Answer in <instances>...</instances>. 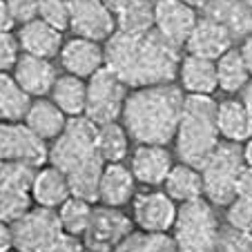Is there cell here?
Returning a JSON list of instances; mask_svg holds the SVG:
<instances>
[{"instance_id":"obj_1","label":"cell","mask_w":252,"mask_h":252,"mask_svg":"<svg viewBox=\"0 0 252 252\" xmlns=\"http://www.w3.org/2000/svg\"><path fill=\"white\" fill-rule=\"evenodd\" d=\"M181 56V49L163 40L157 29L143 33L116 32L105 43V67L129 90L174 83Z\"/></svg>"},{"instance_id":"obj_2","label":"cell","mask_w":252,"mask_h":252,"mask_svg":"<svg viewBox=\"0 0 252 252\" xmlns=\"http://www.w3.org/2000/svg\"><path fill=\"white\" fill-rule=\"evenodd\" d=\"M186 94L179 85H152L129 90L121 123L136 145H167L181 123Z\"/></svg>"},{"instance_id":"obj_3","label":"cell","mask_w":252,"mask_h":252,"mask_svg":"<svg viewBox=\"0 0 252 252\" xmlns=\"http://www.w3.org/2000/svg\"><path fill=\"white\" fill-rule=\"evenodd\" d=\"M217 129V100L212 96H186L181 123L174 136L176 157L181 163L203 167V163L219 148Z\"/></svg>"},{"instance_id":"obj_4","label":"cell","mask_w":252,"mask_h":252,"mask_svg":"<svg viewBox=\"0 0 252 252\" xmlns=\"http://www.w3.org/2000/svg\"><path fill=\"white\" fill-rule=\"evenodd\" d=\"M172 237L179 252H219V221L208 199L179 205Z\"/></svg>"},{"instance_id":"obj_5","label":"cell","mask_w":252,"mask_h":252,"mask_svg":"<svg viewBox=\"0 0 252 252\" xmlns=\"http://www.w3.org/2000/svg\"><path fill=\"white\" fill-rule=\"evenodd\" d=\"M243 167L241 145L221 141L219 148L212 152V157L203 163L201 176H203V199L217 208H228L237 199V181Z\"/></svg>"},{"instance_id":"obj_6","label":"cell","mask_w":252,"mask_h":252,"mask_svg":"<svg viewBox=\"0 0 252 252\" xmlns=\"http://www.w3.org/2000/svg\"><path fill=\"white\" fill-rule=\"evenodd\" d=\"M96 134H98V125L92 123L87 116L69 119L65 132L49 145L47 163L65 174H71L94 158H100L96 152Z\"/></svg>"},{"instance_id":"obj_7","label":"cell","mask_w":252,"mask_h":252,"mask_svg":"<svg viewBox=\"0 0 252 252\" xmlns=\"http://www.w3.org/2000/svg\"><path fill=\"white\" fill-rule=\"evenodd\" d=\"M129 87L107 67L87 78V103L85 116L96 125L121 121Z\"/></svg>"},{"instance_id":"obj_8","label":"cell","mask_w":252,"mask_h":252,"mask_svg":"<svg viewBox=\"0 0 252 252\" xmlns=\"http://www.w3.org/2000/svg\"><path fill=\"white\" fill-rule=\"evenodd\" d=\"M0 161L38 170L49 161V145L36 136L25 121L0 123Z\"/></svg>"},{"instance_id":"obj_9","label":"cell","mask_w":252,"mask_h":252,"mask_svg":"<svg viewBox=\"0 0 252 252\" xmlns=\"http://www.w3.org/2000/svg\"><path fill=\"white\" fill-rule=\"evenodd\" d=\"M61 234L63 230L56 210L38 208V205H33L11 223L14 250L18 252H45Z\"/></svg>"},{"instance_id":"obj_10","label":"cell","mask_w":252,"mask_h":252,"mask_svg":"<svg viewBox=\"0 0 252 252\" xmlns=\"http://www.w3.org/2000/svg\"><path fill=\"white\" fill-rule=\"evenodd\" d=\"M32 167L0 161V221L14 223L27 210L33 208L32 201Z\"/></svg>"},{"instance_id":"obj_11","label":"cell","mask_w":252,"mask_h":252,"mask_svg":"<svg viewBox=\"0 0 252 252\" xmlns=\"http://www.w3.org/2000/svg\"><path fill=\"white\" fill-rule=\"evenodd\" d=\"M69 29L78 38L107 43L119 32L116 11L105 0H69Z\"/></svg>"},{"instance_id":"obj_12","label":"cell","mask_w":252,"mask_h":252,"mask_svg":"<svg viewBox=\"0 0 252 252\" xmlns=\"http://www.w3.org/2000/svg\"><path fill=\"white\" fill-rule=\"evenodd\" d=\"M134 230L132 217L116 208H94V217L87 234L83 237L87 250L94 252H114L116 246Z\"/></svg>"},{"instance_id":"obj_13","label":"cell","mask_w":252,"mask_h":252,"mask_svg":"<svg viewBox=\"0 0 252 252\" xmlns=\"http://www.w3.org/2000/svg\"><path fill=\"white\" fill-rule=\"evenodd\" d=\"M179 203L163 190H148L132 201V221L143 232H172Z\"/></svg>"},{"instance_id":"obj_14","label":"cell","mask_w":252,"mask_h":252,"mask_svg":"<svg viewBox=\"0 0 252 252\" xmlns=\"http://www.w3.org/2000/svg\"><path fill=\"white\" fill-rule=\"evenodd\" d=\"M196 23H199L196 9L188 7L181 0H154V29L172 47H186Z\"/></svg>"},{"instance_id":"obj_15","label":"cell","mask_w":252,"mask_h":252,"mask_svg":"<svg viewBox=\"0 0 252 252\" xmlns=\"http://www.w3.org/2000/svg\"><path fill=\"white\" fill-rule=\"evenodd\" d=\"M172 165L174 158L167 145H134V150L129 152V170L134 179L150 190L165 183Z\"/></svg>"},{"instance_id":"obj_16","label":"cell","mask_w":252,"mask_h":252,"mask_svg":"<svg viewBox=\"0 0 252 252\" xmlns=\"http://www.w3.org/2000/svg\"><path fill=\"white\" fill-rule=\"evenodd\" d=\"M58 58H61L65 74L87 81L100 69H105V45L74 36V38L65 40Z\"/></svg>"},{"instance_id":"obj_17","label":"cell","mask_w":252,"mask_h":252,"mask_svg":"<svg viewBox=\"0 0 252 252\" xmlns=\"http://www.w3.org/2000/svg\"><path fill=\"white\" fill-rule=\"evenodd\" d=\"M11 76L16 78L20 90H23L29 98L36 100V98L49 96L58 74H56V67L52 65V61L29 56V54H20L14 69H11Z\"/></svg>"},{"instance_id":"obj_18","label":"cell","mask_w":252,"mask_h":252,"mask_svg":"<svg viewBox=\"0 0 252 252\" xmlns=\"http://www.w3.org/2000/svg\"><path fill=\"white\" fill-rule=\"evenodd\" d=\"M183 49L192 56L217 61L228 49H232V32L228 29V25L214 18H199Z\"/></svg>"},{"instance_id":"obj_19","label":"cell","mask_w":252,"mask_h":252,"mask_svg":"<svg viewBox=\"0 0 252 252\" xmlns=\"http://www.w3.org/2000/svg\"><path fill=\"white\" fill-rule=\"evenodd\" d=\"M176 81L186 96H212L219 90L217 81V63L210 58L183 54L176 71Z\"/></svg>"},{"instance_id":"obj_20","label":"cell","mask_w":252,"mask_h":252,"mask_svg":"<svg viewBox=\"0 0 252 252\" xmlns=\"http://www.w3.org/2000/svg\"><path fill=\"white\" fill-rule=\"evenodd\" d=\"M16 40H18L20 54H29V56L36 58H45V61L61 56V49L65 45L63 32L54 29L52 25H47L40 18L32 20L27 25H20Z\"/></svg>"},{"instance_id":"obj_21","label":"cell","mask_w":252,"mask_h":252,"mask_svg":"<svg viewBox=\"0 0 252 252\" xmlns=\"http://www.w3.org/2000/svg\"><path fill=\"white\" fill-rule=\"evenodd\" d=\"M136 179H134L129 165L125 163H110L105 165L98 188V203L105 208L123 210L136 196Z\"/></svg>"},{"instance_id":"obj_22","label":"cell","mask_w":252,"mask_h":252,"mask_svg":"<svg viewBox=\"0 0 252 252\" xmlns=\"http://www.w3.org/2000/svg\"><path fill=\"white\" fill-rule=\"evenodd\" d=\"M67 199H71V186L65 172L54 165H43L33 172L32 181V201L38 208L58 210Z\"/></svg>"},{"instance_id":"obj_23","label":"cell","mask_w":252,"mask_h":252,"mask_svg":"<svg viewBox=\"0 0 252 252\" xmlns=\"http://www.w3.org/2000/svg\"><path fill=\"white\" fill-rule=\"evenodd\" d=\"M217 129L221 141L243 145L252 138V114L241 98H223L217 103Z\"/></svg>"},{"instance_id":"obj_24","label":"cell","mask_w":252,"mask_h":252,"mask_svg":"<svg viewBox=\"0 0 252 252\" xmlns=\"http://www.w3.org/2000/svg\"><path fill=\"white\" fill-rule=\"evenodd\" d=\"M67 116L58 110L52 103V98H36L32 100L25 116V125L32 129L38 138H43L45 143H52L65 132L67 127Z\"/></svg>"},{"instance_id":"obj_25","label":"cell","mask_w":252,"mask_h":252,"mask_svg":"<svg viewBox=\"0 0 252 252\" xmlns=\"http://www.w3.org/2000/svg\"><path fill=\"white\" fill-rule=\"evenodd\" d=\"M163 192L176 203H190L203 199V176L201 170L188 163H174L163 183Z\"/></svg>"},{"instance_id":"obj_26","label":"cell","mask_w":252,"mask_h":252,"mask_svg":"<svg viewBox=\"0 0 252 252\" xmlns=\"http://www.w3.org/2000/svg\"><path fill=\"white\" fill-rule=\"evenodd\" d=\"M49 98L67 119L85 116V103H87V81L71 74H63L56 78Z\"/></svg>"},{"instance_id":"obj_27","label":"cell","mask_w":252,"mask_h":252,"mask_svg":"<svg viewBox=\"0 0 252 252\" xmlns=\"http://www.w3.org/2000/svg\"><path fill=\"white\" fill-rule=\"evenodd\" d=\"M129 134L123 127L121 121L114 123L98 125V134H96V152L103 158L105 165L110 163H123L129 157Z\"/></svg>"},{"instance_id":"obj_28","label":"cell","mask_w":252,"mask_h":252,"mask_svg":"<svg viewBox=\"0 0 252 252\" xmlns=\"http://www.w3.org/2000/svg\"><path fill=\"white\" fill-rule=\"evenodd\" d=\"M32 98L20 90L9 71H0V123L25 121Z\"/></svg>"},{"instance_id":"obj_29","label":"cell","mask_w":252,"mask_h":252,"mask_svg":"<svg viewBox=\"0 0 252 252\" xmlns=\"http://www.w3.org/2000/svg\"><path fill=\"white\" fill-rule=\"evenodd\" d=\"M217 81H219V90L228 92V94H237L243 92L246 85L250 83V71H248L246 63L241 58L239 47H232L223 54L221 58H217Z\"/></svg>"},{"instance_id":"obj_30","label":"cell","mask_w":252,"mask_h":252,"mask_svg":"<svg viewBox=\"0 0 252 252\" xmlns=\"http://www.w3.org/2000/svg\"><path fill=\"white\" fill-rule=\"evenodd\" d=\"M56 214H58V223H61L63 234L83 239L87 234V230H90L92 217H94V203H90L85 199H78V196H71V199H67L56 210Z\"/></svg>"},{"instance_id":"obj_31","label":"cell","mask_w":252,"mask_h":252,"mask_svg":"<svg viewBox=\"0 0 252 252\" xmlns=\"http://www.w3.org/2000/svg\"><path fill=\"white\" fill-rule=\"evenodd\" d=\"M119 32L143 33L154 29V5L150 0H125L116 9Z\"/></svg>"},{"instance_id":"obj_32","label":"cell","mask_w":252,"mask_h":252,"mask_svg":"<svg viewBox=\"0 0 252 252\" xmlns=\"http://www.w3.org/2000/svg\"><path fill=\"white\" fill-rule=\"evenodd\" d=\"M114 252H179L172 232H143L134 228Z\"/></svg>"},{"instance_id":"obj_33","label":"cell","mask_w":252,"mask_h":252,"mask_svg":"<svg viewBox=\"0 0 252 252\" xmlns=\"http://www.w3.org/2000/svg\"><path fill=\"white\" fill-rule=\"evenodd\" d=\"M38 18L52 25L58 32L69 29L71 14H69V0H38Z\"/></svg>"},{"instance_id":"obj_34","label":"cell","mask_w":252,"mask_h":252,"mask_svg":"<svg viewBox=\"0 0 252 252\" xmlns=\"http://www.w3.org/2000/svg\"><path fill=\"white\" fill-rule=\"evenodd\" d=\"M225 221L230 230L239 234H250L252 237V201L248 199H234L225 208Z\"/></svg>"},{"instance_id":"obj_35","label":"cell","mask_w":252,"mask_h":252,"mask_svg":"<svg viewBox=\"0 0 252 252\" xmlns=\"http://www.w3.org/2000/svg\"><path fill=\"white\" fill-rule=\"evenodd\" d=\"M18 56H20V47H18L16 36H11V33H0V71L14 69Z\"/></svg>"},{"instance_id":"obj_36","label":"cell","mask_w":252,"mask_h":252,"mask_svg":"<svg viewBox=\"0 0 252 252\" xmlns=\"http://www.w3.org/2000/svg\"><path fill=\"white\" fill-rule=\"evenodd\" d=\"M16 23L27 25L38 18V0H7Z\"/></svg>"},{"instance_id":"obj_37","label":"cell","mask_w":252,"mask_h":252,"mask_svg":"<svg viewBox=\"0 0 252 252\" xmlns=\"http://www.w3.org/2000/svg\"><path fill=\"white\" fill-rule=\"evenodd\" d=\"M219 252H252V237L250 234H239V232L228 234L221 241Z\"/></svg>"},{"instance_id":"obj_38","label":"cell","mask_w":252,"mask_h":252,"mask_svg":"<svg viewBox=\"0 0 252 252\" xmlns=\"http://www.w3.org/2000/svg\"><path fill=\"white\" fill-rule=\"evenodd\" d=\"M85 250L87 248H85V243H83V239L69 237V234H61L45 252H85Z\"/></svg>"},{"instance_id":"obj_39","label":"cell","mask_w":252,"mask_h":252,"mask_svg":"<svg viewBox=\"0 0 252 252\" xmlns=\"http://www.w3.org/2000/svg\"><path fill=\"white\" fill-rule=\"evenodd\" d=\"M237 199L252 201V170H248V167H243L241 176L237 181Z\"/></svg>"},{"instance_id":"obj_40","label":"cell","mask_w":252,"mask_h":252,"mask_svg":"<svg viewBox=\"0 0 252 252\" xmlns=\"http://www.w3.org/2000/svg\"><path fill=\"white\" fill-rule=\"evenodd\" d=\"M14 25H16V20H14V16H11L9 2H7V0H0V33H11Z\"/></svg>"},{"instance_id":"obj_41","label":"cell","mask_w":252,"mask_h":252,"mask_svg":"<svg viewBox=\"0 0 252 252\" xmlns=\"http://www.w3.org/2000/svg\"><path fill=\"white\" fill-rule=\"evenodd\" d=\"M14 250V237H11V223L0 221V252Z\"/></svg>"},{"instance_id":"obj_42","label":"cell","mask_w":252,"mask_h":252,"mask_svg":"<svg viewBox=\"0 0 252 252\" xmlns=\"http://www.w3.org/2000/svg\"><path fill=\"white\" fill-rule=\"evenodd\" d=\"M239 52H241V58H243V63H246L248 71H250V76H252V33L243 38V43H241V47H239Z\"/></svg>"},{"instance_id":"obj_43","label":"cell","mask_w":252,"mask_h":252,"mask_svg":"<svg viewBox=\"0 0 252 252\" xmlns=\"http://www.w3.org/2000/svg\"><path fill=\"white\" fill-rule=\"evenodd\" d=\"M241 152H243V163H246V167L252 170V138L241 145Z\"/></svg>"},{"instance_id":"obj_44","label":"cell","mask_w":252,"mask_h":252,"mask_svg":"<svg viewBox=\"0 0 252 252\" xmlns=\"http://www.w3.org/2000/svg\"><path fill=\"white\" fill-rule=\"evenodd\" d=\"M241 100H243V105L248 107V112L252 114V78H250V83L246 85V90L241 92Z\"/></svg>"},{"instance_id":"obj_45","label":"cell","mask_w":252,"mask_h":252,"mask_svg":"<svg viewBox=\"0 0 252 252\" xmlns=\"http://www.w3.org/2000/svg\"><path fill=\"white\" fill-rule=\"evenodd\" d=\"M181 2H186L188 7H192V9H196V11H199V9H203V7L208 5L210 0H181Z\"/></svg>"},{"instance_id":"obj_46","label":"cell","mask_w":252,"mask_h":252,"mask_svg":"<svg viewBox=\"0 0 252 252\" xmlns=\"http://www.w3.org/2000/svg\"><path fill=\"white\" fill-rule=\"evenodd\" d=\"M105 2H107V5H110L112 9L116 11V9H119V7H121V5H123V2H125V0H105Z\"/></svg>"},{"instance_id":"obj_47","label":"cell","mask_w":252,"mask_h":252,"mask_svg":"<svg viewBox=\"0 0 252 252\" xmlns=\"http://www.w3.org/2000/svg\"><path fill=\"white\" fill-rule=\"evenodd\" d=\"M241 2H243L246 7H250V9H252V0H241Z\"/></svg>"},{"instance_id":"obj_48","label":"cell","mask_w":252,"mask_h":252,"mask_svg":"<svg viewBox=\"0 0 252 252\" xmlns=\"http://www.w3.org/2000/svg\"><path fill=\"white\" fill-rule=\"evenodd\" d=\"M11 252H18V250H11Z\"/></svg>"}]
</instances>
